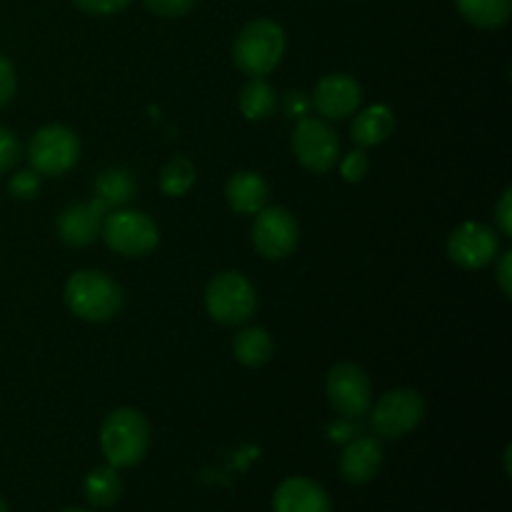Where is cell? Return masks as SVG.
Listing matches in <instances>:
<instances>
[{"label": "cell", "mask_w": 512, "mask_h": 512, "mask_svg": "<svg viewBox=\"0 0 512 512\" xmlns=\"http://www.w3.org/2000/svg\"><path fill=\"white\" fill-rule=\"evenodd\" d=\"M83 490L85 500L93 508H113L120 500V495H123V480H120L118 470L110 468V465H103V468L90 470Z\"/></svg>", "instance_id": "cell-20"}, {"label": "cell", "mask_w": 512, "mask_h": 512, "mask_svg": "<svg viewBox=\"0 0 512 512\" xmlns=\"http://www.w3.org/2000/svg\"><path fill=\"white\" fill-rule=\"evenodd\" d=\"M273 512H333V503L315 480L288 478L275 490Z\"/></svg>", "instance_id": "cell-15"}, {"label": "cell", "mask_w": 512, "mask_h": 512, "mask_svg": "<svg viewBox=\"0 0 512 512\" xmlns=\"http://www.w3.org/2000/svg\"><path fill=\"white\" fill-rule=\"evenodd\" d=\"M60 512H93V510H83V508H68V510H60Z\"/></svg>", "instance_id": "cell-36"}, {"label": "cell", "mask_w": 512, "mask_h": 512, "mask_svg": "<svg viewBox=\"0 0 512 512\" xmlns=\"http://www.w3.org/2000/svg\"><path fill=\"white\" fill-rule=\"evenodd\" d=\"M270 188L258 173L253 170H243V173H235L233 178L225 185V198L228 205L240 215H255L268 205Z\"/></svg>", "instance_id": "cell-16"}, {"label": "cell", "mask_w": 512, "mask_h": 512, "mask_svg": "<svg viewBox=\"0 0 512 512\" xmlns=\"http://www.w3.org/2000/svg\"><path fill=\"white\" fill-rule=\"evenodd\" d=\"M233 355L238 363L248 365V368H258L273 358V338L265 328H245L235 335L233 340Z\"/></svg>", "instance_id": "cell-21"}, {"label": "cell", "mask_w": 512, "mask_h": 512, "mask_svg": "<svg viewBox=\"0 0 512 512\" xmlns=\"http://www.w3.org/2000/svg\"><path fill=\"white\" fill-rule=\"evenodd\" d=\"M395 128V115L388 105H370L365 108L358 118L350 125V138L360 145V148H370V145H380Z\"/></svg>", "instance_id": "cell-17"}, {"label": "cell", "mask_w": 512, "mask_h": 512, "mask_svg": "<svg viewBox=\"0 0 512 512\" xmlns=\"http://www.w3.org/2000/svg\"><path fill=\"white\" fill-rule=\"evenodd\" d=\"M195 183V168L190 160L175 158L170 160L168 165L160 173V190L170 198H178V195H185Z\"/></svg>", "instance_id": "cell-23"}, {"label": "cell", "mask_w": 512, "mask_h": 512, "mask_svg": "<svg viewBox=\"0 0 512 512\" xmlns=\"http://www.w3.org/2000/svg\"><path fill=\"white\" fill-rule=\"evenodd\" d=\"M145 8L160 18H183L193 10L195 0H143Z\"/></svg>", "instance_id": "cell-26"}, {"label": "cell", "mask_w": 512, "mask_h": 512, "mask_svg": "<svg viewBox=\"0 0 512 512\" xmlns=\"http://www.w3.org/2000/svg\"><path fill=\"white\" fill-rule=\"evenodd\" d=\"M123 288L100 270H78L65 283V305L88 323L113 320L123 308Z\"/></svg>", "instance_id": "cell-2"}, {"label": "cell", "mask_w": 512, "mask_h": 512, "mask_svg": "<svg viewBox=\"0 0 512 512\" xmlns=\"http://www.w3.org/2000/svg\"><path fill=\"white\" fill-rule=\"evenodd\" d=\"M370 170V160L365 155V150H353V153L345 155V160L340 163V173L348 183H360V180L368 175Z\"/></svg>", "instance_id": "cell-27"}, {"label": "cell", "mask_w": 512, "mask_h": 512, "mask_svg": "<svg viewBox=\"0 0 512 512\" xmlns=\"http://www.w3.org/2000/svg\"><path fill=\"white\" fill-rule=\"evenodd\" d=\"M108 213V205L100 203L98 198L88 200V203L70 205L60 213L58 235L70 248H88L100 235V228H103V220Z\"/></svg>", "instance_id": "cell-13"}, {"label": "cell", "mask_w": 512, "mask_h": 512, "mask_svg": "<svg viewBox=\"0 0 512 512\" xmlns=\"http://www.w3.org/2000/svg\"><path fill=\"white\" fill-rule=\"evenodd\" d=\"M425 415V403L418 390H390L373 405L370 425L380 438L398 440L413 433Z\"/></svg>", "instance_id": "cell-7"}, {"label": "cell", "mask_w": 512, "mask_h": 512, "mask_svg": "<svg viewBox=\"0 0 512 512\" xmlns=\"http://www.w3.org/2000/svg\"><path fill=\"white\" fill-rule=\"evenodd\" d=\"M355 433H358V428L350 423V418H348V423L330 425V438L338 440V443H348V440L355 438Z\"/></svg>", "instance_id": "cell-33"}, {"label": "cell", "mask_w": 512, "mask_h": 512, "mask_svg": "<svg viewBox=\"0 0 512 512\" xmlns=\"http://www.w3.org/2000/svg\"><path fill=\"white\" fill-rule=\"evenodd\" d=\"M105 245L123 258H143L158 248V225L140 210L115 208L105 215L100 228Z\"/></svg>", "instance_id": "cell-5"}, {"label": "cell", "mask_w": 512, "mask_h": 512, "mask_svg": "<svg viewBox=\"0 0 512 512\" xmlns=\"http://www.w3.org/2000/svg\"><path fill=\"white\" fill-rule=\"evenodd\" d=\"M205 310L220 325H243L258 310L253 283L235 270L215 275L205 290Z\"/></svg>", "instance_id": "cell-4"}, {"label": "cell", "mask_w": 512, "mask_h": 512, "mask_svg": "<svg viewBox=\"0 0 512 512\" xmlns=\"http://www.w3.org/2000/svg\"><path fill=\"white\" fill-rule=\"evenodd\" d=\"M325 393H328L330 405L350 420H358L373 405V385L365 370L355 363L335 365L325 383Z\"/></svg>", "instance_id": "cell-10"}, {"label": "cell", "mask_w": 512, "mask_h": 512, "mask_svg": "<svg viewBox=\"0 0 512 512\" xmlns=\"http://www.w3.org/2000/svg\"><path fill=\"white\" fill-rule=\"evenodd\" d=\"M8 193L15 200H33L40 193V175L35 170H20L8 180Z\"/></svg>", "instance_id": "cell-24"}, {"label": "cell", "mask_w": 512, "mask_h": 512, "mask_svg": "<svg viewBox=\"0 0 512 512\" xmlns=\"http://www.w3.org/2000/svg\"><path fill=\"white\" fill-rule=\"evenodd\" d=\"M293 153L303 168L313 170V173H328L338 163V135L325 120L305 115L293 130Z\"/></svg>", "instance_id": "cell-9"}, {"label": "cell", "mask_w": 512, "mask_h": 512, "mask_svg": "<svg viewBox=\"0 0 512 512\" xmlns=\"http://www.w3.org/2000/svg\"><path fill=\"white\" fill-rule=\"evenodd\" d=\"M275 103H278L275 88L270 83H265L263 78H250L245 83V88L240 90V110H243L245 118L255 120V123L268 120L273 115Z\"/></svg>", "instance_id": "cell-22"}, {"label": "cell", "mask_w": 512, "mask_h": 512, "mask_svg": "<svg viewBox=\"0 0 512 512\" xmlns=\"http://www.w3.org/2000/svg\"><path fill=\"white\" fill-rule=\"evenodd\" d=\"M498 285L505 295L510 298L512 293V253H503L498 265Z\"/></svg>", "instance_id": "cell-32"}, {"label": "cell", "mask_w": 512, "mask_h": 512, "mask_svg": "<svg viewBox=\"0 0 512 512\" xmlns=\"http://www.w3.org/2000/svg\"><path fill=\"white\" fill-rule=\"evenodd\" d=\"M495 223H498V230L503 238H510L512 235V190L508 188L503 193V198L495 205Z\"/></svg>", "instance_id": "cell-30"}, {"label": "cell", "mask_w": 512, "mask_h": 512, "mask_svg": "<svg viewBox=\"0 0 512 512\" xmlns=\"http://www.w3.org/2000/svg\"><path fill=\"white\" fill-rule=\"evenodd\" d=\"M138 190L135 178L125 168H105L95 180V198L108 205V210L123 208Z\"/></svg>", "instance_id": "cell-18"}, {"label": "cell", "mask_w": 512, "mask_h": 512, "mask_svg": "<svg viewBox=\"0 0 512 512\" xmlns=\"http://www.w3.org/2000/svg\"><path fill=\"white\" fill-rule=\"evenodd\" d=\"M285 53V33L273 20H253L238 33L233 43V60L240 73L263 78L273 73Z\"/></svg>", "instance_id": "cell-3"}, {"label": "cell", "mask_w": 512, "mask_h": 512, "mask_svg": "<svg viewBox=\"0 0 512 512\" xmlns=\"http://www.w3.org/2000/svg\"><path fill=\"white\" fill-rule=\"evenodd\" d=\"M310 110V98L305 93H300V90H290L288 95H285V113L290 115V118H305Z\"/></svg>", "instance_id": "cell-31"}, {"label": "cell", "mask_w": 512, "mask_h": 512, "mask_svg": "<svg viewBox=\"0 0 512 512\" xmlns=\"http://www.w3.org/2000/svg\"><path fill=\"white\" fill-rule=\"evenodd\" d=\"M0 512H10V508H8V503H5L3 498H0Z\"/></svg>", "instance_id": "cell-35"}, {"label": "cell", "mask_w": 512, "mask_h": 512, "mask_svg": "<svg viewBox=\"0 0 512 512\" xmlns=\"http://www.w3.org/2000/svg\"><path fill=\"white\" fill-rule=\"evenodd\" d=\"M75 8H80L83 13L90 15H113L120 13V10L128 8L133 0H73Z\"/></svg>", "instance_id": "cell-28"}, {"label": "cell", "mask_w": 512, "mask_h": 512, "mask_svg": "<svg viewBox=\"0 0 512 512\" xmlns=\"http://www.w3.org/2000/svg\"><path fill=\"white\" fill-rule=\"evenodd\" d=\"M150 423L140 410L118 408L100 428V450L110 468H133L148 455Z\"/></svg>", "instance_id": "cell-1"}, {"label": "cell", "mask_w": 512, "mask_h": 512, "mask_svg": "<svg viewBox=\"0 0 512 512\" xmlns=\"http://www.w3.org/2000/svg\"><path fill=\"white\" fill-rule=\"evenodd\" d=\"M80 140L65 125H43L38 133L30 138L28 160L38 175H63L78 163Z\"/></svg>", "instance_id": "cell-6"}, {"label": "cell", "mask_w": 512, "mask_h": 512, "mask_svg": "<svg viewBox=\"0 0 512 512\" xmlns=\"http://www.w3.org/2000/svg\"><path fill=\"white\" fill-rule=\"evenodd\" d=\"M500 253V240L493 228L483 223H463L448 238V255L465 270H480L493 263Z\"/></svg>", "instance_id": "cell-11"}, {"label": "cell", "mask_w": 512, "mask_h": 512, "mask_svg": "<svg viewBox=\"0 0 512 512\" xmlns=\"http://www.w3.org/2000/svg\"><path fill=\"white\" fill-rule=\"evenodd\" d=\"M455 5L470 25L483 30L503 28L512 10V0H455Z\"/></svg>", "instance_id": "cell-19"}, {"label": "cell", "mask_w": 512, "mask_h": 512, "mask_svg": "<svg viewBox=\"0 0 512 512\" xmlns=\"http://www.w3.org/2000/svg\"><path fill=\"white\" fill-rule=\"evenodd\" d=\"M300 228L295 215L283 205H265L255 213L253 245L263 258L285 260L298 248Z\"/></svg>", "instance_id": "cell-8"}, {"label": "cell", "mask_w": 512, "mask_h": 512, "mask_svg": "<svg viewBox=\"0 0 512 512\" xmlns=\"http://www.w3.org/2000/svg\"><path fill=\"white\" fill-rule=\"evenodd\" d=\"M15 85H18V80H15L13 63L5 55H0V108H5L13 100Z\"/></svg>", "instance_id": "cell-29"}, {"label": "cell", "mask_w": 512, "mask_h": 512, "mask_svg": "<svg viewBox=\"0 0 512 512\" xmlns=\"http://www.w3.org/2000/svg\"><path fill=\"white\" fill-rule=\"evenodd\" d=\"M510 453H512V448L508 445V450H505V473L510 475Z\"/></svg>", "instance_id": "cell-34"}, {"label": "cell", "mask_w": 512, "mask_h": 512, "mask_svg": "<svg viewBox=\"0 0 512 512\" xmlns=\"http://www.w3.org/2000/svg\"><path fill=\"white\" fill-rule=\"evenodd\" d=\"M360 100H363V90H360L358 80L345 73H333L325 75L315 85L310 105L325 120H343L360 108Z\"/></svg>", "instance_id": "cell-12"}, {"label": "cell", "mask_w": 512, "mask_h": 512, "mask_svg": "<svg viewBox=\"0 0 512 512\" xmlns=\"http://www.w3.org/2000/svg\"><path fill=\"white\" fill-rule=\"evenodd\" d=\"M383 468V448L370 435H360L345 443L340 455V475L350 485H365Z\"/></svg>", "instance_id": "cell-14"}, {"label": "cell", "mask_w": 512, "mask_h": 512, "mask_svg": "<svg viewBox=\"0 0 512 512\" xmlns=\"http://www.w3.org/2000/svg\"><path fill=\"white\" fill-rule=\"evenodd\" d=\"M20 160V143L18 135L10 128L0 125V173L13 170V165Z\"/></svg>", "instance_id": "cell-25"}]
</instances>
